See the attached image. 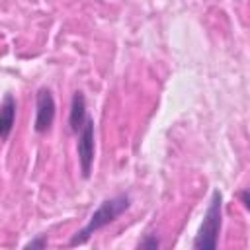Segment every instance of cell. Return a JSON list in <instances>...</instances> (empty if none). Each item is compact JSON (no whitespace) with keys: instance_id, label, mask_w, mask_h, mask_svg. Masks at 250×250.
Returning <instances> with one entry per match:
<instances>
[{"instance_id":"2","label":"cell","mask_w":250,"mask_h":250,"mask_svg":"<svg viewBox=\"0 0 250 250\" xmlns=\"http://www.w3.org/2000/svg\"><path fill=\"white\" fill-rule=\"evenodd\" d=\"M223 225V193L221 189H213L207 209L203 213V221L197 229V234L191 242L195 250H215L219 246V234Z\"/></svg>"},{"instance_id":"5","label":"cell","mask_w":250,"mask_h":250,"mask_svg":"<svg viewBox=\"0 0 250 250\" xmlns=\"http://www.w3.org/2000/svg\"><path fill=\"white\" fill-rule=\"evenodd\" d=\"M90 117L88 105H86V96L82 90H74L72 100H70V111H68V129L72 135H78L86 119Z\"/></svg>"},{"instance_id":"1","label":"cell","mask_w":250,"mask_h":250,"mask_svg":"<svg viewBox=\"0 0 250 250\" xmlns=\"http://www.w3.org/2000/svg\"><path fill=\"white\" fill-rule=\"evenodd\" d=\"M131 203H133V201H131V195H129L127 191H119V193H115V195H111V197H105V199L94 209V213L90 215V219L86 221V225L70 236V240L66 242V246H68V248H74V246L86 244L92 234H96L98 230H102V229H105L107 225L115 223V221L131 207Z\"/></svg>"},{"instance_id":"8","label":"cell","mask_w":250,"mask_h":250,"mask_svg":"<svg viewBox=\"0 0 250 250\" xmlns=\"http://www.w3.org/2000/svg\"><path fill=\"white\" fill-rule=\"evenodd\" d=\"M47 244H49L47 234H37L35 238L23 244V250H41V248H47Z\"/></svg>"},{"instance_id":"4","label":"cell","mask_w":250,"mask_h":250,"mask_svg":"<svg viewBox=\"0 0 250 250\" xmlns=\"http://www.w3.org/2000/svg\"><path fill=\"white\" fill-rule=\"evenodd\" d=\"M57 115V104L51 88L41 86L35 94V119H33V131L37 135H45L51 131Z\"/></svg>"},{"instance_id":"9","label":"cell","mask_w":250,"mask_h":250,"mask_svg":"<svg viewBox=\"0 0 250 250\" xmlns=\"http://www.w3.org/2000/svg\"><path fill=\"white\" fill-rule=\"evenodd\" d=\"M238 199H240V203L244 205V209L250 211V184H248L244 189L238 191Z\"/></svg>"},{"instance_id":"6","label":"cell","mask_w":250,"mask_h":250,"mask_svg":"<svg viewBox=\"0 0 250 250\" xmlns=\"http://www.w3.org/2000/svg\"><path fill=\"white\" fill-rule=\"evenodd\" d=\"M16 115H18V102L10 92H6L0 104V139L2 141L10 139L16 125Z\"/></svg>"},{"instance_id":"7","label":"cell","mask_w":250,"mask_h":250,"mask_svg":"<svg viewBox=\"0 0 250 250\" xmlns=\"http://www.w3.org/2000/svg\"><path fill=\"white\" fill-rule=\"evenodd\" d=\"M162 246V242H160V238L154 234V232H146L139 242H137V248H143V250H156V248H160Z\"/></svg>"},{"instance_id":"3","label":"cell","mask_w":250,"mask_h":250,"mask_svg":"<svg viewBox=\"0 0 250 250\" xmlns=\"http://www.w3.org/2000/svg\"><path fill=\"white\" fill-rule=\"evenodd\" d=\"M76 154H78V164H80V176L88 180L92 176L94 168V158H96V125L94 117L90 115L82 129L76 135Z\"/></svg>"}]
</instances>
